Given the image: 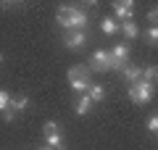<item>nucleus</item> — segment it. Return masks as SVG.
<instances>
[{
	"label": "nucleus",
	"mask_w": 158,
	"mask_h": 150,
	"mask_svg": "<svg viewBox=\"0 0 158 150\" xmlns=\"http://www.w3.org/2000/svg\"><path fill=\"white\" fill-rule=\"evenodd\" d=\"M56 21L61 24V27H66V29H77V32H85V27H87V13L85 11H79V8H74V6H61L58 8V13H56Z\"/></svg>",
	"instance_id": "1"
},
{
	"label": "nucleus",
	"mask_w": 158,
	"mask_h": 150,
	"mask_svg": "<svg viewBox=\"0 0 158 150\" xmlns=\"http://www.w3.org/2000/svg\"><path fill=\"white\" fill-rule=\"evenodd\" d=\"M42 132H45V137H50V134H61V127H58L56 121H45Z\"/></svg>",
	"instance_id": "15"
},
{
	"label": "nucleus",
	"mask_w": 158,
	"mask_h": 150,
	"mask_svg": "<svg viewBox=\"0 0 158 150\" xmlns=\"http://www.w3.org/2000/svg\"><path fill=\"white\" fill-rule=\"evenodd\" d=\"M45 142H48V148H53V150H66L61 134H50V137H45Z\"/></svg>",
	"instance_id": "11"
},
{
	"label": "nucleus",
	"mask_w": 158,
	"mask_h": 150,
	"mask_svg": "<svg viewBox=\"0 0 158 150\" xmlns=\"http://www.w3.org/2000/svg\"><path fill=\"white\" fill-rule=\"evenodd\" d=\"M6 108H11V95L6 90H0V111H6Z\"/></svg>",
	"instance_id": "18"
},
{
	"label": "nucleus",
	"mask_w": 158,
	"mask_h": 150,
	"mask_svg": "<svg viewBox=\"0 0 158 150\" xmlns=\"http://www.w3.org/2000/svg\"><path fill=\"white\" fill-rule=\"evenodd\" d=\"M3 121H13V108H6L3 111Z\"/></svg>",
	"instance_id": "21"
},
{
	"label": "nucleus",
	"mask_w": 158,
	"mask_h": 150,
	"mask_svg": "<svg viewBox=\"0 0 158 150\" xmlns=\"http://www.w3.org/2000/svg\"><path fill=\"white\" fill-rule=\"evenodd\" d=\"M108 63H111V53H108V50H95V53H92L90 66L95 69V71H108Z\"/></svg>",
	"instance_id": "4"
},
{
	"label": "nucleus",
	"mask_w": 158,
	"mask_h": 150,
	"mask_svg": "<svg viewBox=\"0 0 158 150\" xmlns=\"http://www.w3.org/2000/svg\"><path fill=\"white\" fill-rule=\"evenodd\" d=\"M27 106H29V98H27V95H19V98H11V108H13V111H24Z\"/></svg>",
	"instance_id": "14"
},
{
	"label": "nucleus",
	"mask_w": 158,
	"mask_h": 150,
	"mask_svg": "<svg viewBox=\"0 0 158 150\" xmlns=\"http://www.w3.org/2000/svg\"><path fill=\"white\" fill-rule=\"evenodd\" d=\"M142 77H145V82H153V84H156V79H158V66H148L145 71H142Z\"/></svg>",
	"instance_id": "16"
},
{
	"label": "nucleus",
	"mask_w": 158,
	"mask_h": 150,
	"mask_svg": "<svg viewBox=\"0 0 158 150\" xmlns=\"http://www.w3.org/2000/svg\"><path fill=\"white\" fill-rule=\"evenodd\" d=\"M87 95H90V100H92V103H100V100L106 98V87H103V84H90Z\"/></svg>",
	"instance_id": "10"
},
{
	"label": "nucleus",
	"mask_w": 158,
	"mask_h": 150,
	"mask_svg": "<svg viewBox=\"0 0 158 150\" xmlns=\"http://www.w3.org/2000/svg\"><path fill=\"white\" fill-rule=\"evenodd\" d=\"M145 40H148L150 45H158V27H150V29H148V32H145Z\"/></svg>",
	"instance_id": "17"
},
{
	"label": "nucleus",
	"mask_w": 158,
	"mask_h": 150,
	"mask_svg": "<svg viewBox=\"0 0 158 150\" xmlns=\"http://www.w3.org/2000/svg\"><path fill=\"white\" fill-rule=\"evenodd\" d=\"M148 21H150L153 27H158V8H153V11L148 13Z\"/></svg>",
	"instance_id": "20"
},
{
	"label": "nucleus",
	"mask_w": 158,
	"mask_h": 150,
	"mask_svg": "<svg viewBox=\"0 0 158 150\" xmlns=\"http://www.w3.org/2000/svg\"><path fill=\"white\" fill-rule=\"evenodd\" d=\"M85 42H87V34H85V32H77V29H74V32H69V34H66V48H69V50L82 48Z\"/></svg>",
	"instance_id": "6"
},
{
	"label": "nucleus",
	"mask_w": 158,
	"mask_h": 150,
	"mask_svg": "<svg viewBox=\"0 0 158 150\" xmlns=\"http://www.w3.org/2000/svg\"><path fill=\"white\" fill-rule=\"evenodd\" d=\"M0 61H3V56H0Z\"/></svg>",
	"instance_id": "23"
},
{
	"label": "nucleus",
	"mask_w": 158,
	"mask_h": 150,
	"mask_svg": "<svg viewBox=\"0 0 158 150\" xmlns=\"http://www.w3.org/2000/svg\"><path fill=\"white\" fill-rule=\"evenodd\" d=\"M140 77H142V69L140 66H124V79L129 84H137V82H140Z\"/></svg>",
	"instance_id": "7"
},
{
	"label": "nucleus",
	"mask_w": 158,
	"mask_h": 150,
	"mask_svg": "<svg viewBox=\"0 0 158 150\" xmlns=\"http://www.w3.org/2000/svg\"><path fill=\"white\" fill-rule=\"evenodd\" d=\"M121 32H124V37L135 40L137 34H140V29H137V24H135V21H127V24H121Z\"/></svg>",
	"instance_id": "13"
},
{
	"label": "nucleus",
	"mask_w": 158,
	"mask_h": 150,
	"mask_svg": "<svg viewBox=\"0 0 158 150\" xmlns=\"http://www.w3.org/2000/svg\"><path fill=\"white\" fill-rule=\"evenodd\" d=\"M153 92H156V84L153 82H137L129 87V100L132 103H137V106H145V103H150L153 100Z\"/></svg>",
	"instance_id": "2"
},
{
	"label": "nucleus",
	"mask_w": 158,
	"mask_h": 150,
	"mask_svg": "<svg viewBox=\"0 0 158 150\" xmlns=\"http://www.w3.org/2000/svg\"><path fill=\"white\" fill-rule=\"evenodd\" d=\"M37 150H53V148H48V145H40V148Z\"/></svg>",
	"instance_id": "22"
},
{
	"label": "nucleus",
	"mask_w": 158,
	"mask_h": 150,
	"mask_svg": "<svg viewBox=\"0 0 158 150\" xmlns=\"http://www.w3.org/2000/svg\"><path fill=\"white\" fill-rule=\"evenodd\" d=\"M69 79H71V87L77 92H87L90 90V79H87V69L85 66H71L69 69Z\"/></svg>",
	"instance_id": "3"
},
{
	"label": "nucleus",
	"mask_w": 158,
	"mask_h": 150,
	"mask_svg": "<svg viewBox=\"0 0 158 150\" xmlns=\"http://www.w3.org/2000/svg\"><path fill=\"white\" fill-rule=\"evenodd\" d=\"M90 108H92V100H90V95H82L74 111H77V116H87V113H90Z\"/></svg>",
	"instance_id": "8"
},
{
	"label": "nucleus",
	"mask_w": 158,
	"mask_h": 150,
	"mask_svg": "<svg viewBox=\"0 0 158 150\" xmlns=\"http://www.w3.org/2000/svg\"><path fill=\"white\" fill-rule=\"evenodd\" d=\"M100 29H103L106 34H116V32H118V24H116V19H111V16H108V19H103Z\"/></svg>",
	"instance_id": "12"
},
{
	"label": "nucleus",
	"mask_w": 158,
	"mask_h": 150,
	"mask_svg": "<svg viewBox=\"0 0 158 150\" xmlns=\"http://www.w3.org/2000/svg\"><path fill=\"white\" fill-rule=\"evenodd\" d=\"M113 11H116V16L121 19V21H132V3L129 0H116L113 3Z\"/></svg>",
	"instance_id": "5"
},
{
	"label": "nucleus",
	"mask_w": 158,
	"mask_h": 150,
	"mask_svg": "<svg viewBox=\"0 0 158 150\" xmlns=\"http://www.w3.org/2000/svg\"><path fill=\"white\" fill-rule=\"evenodd\" d=\"M148 129H150V132H158V113H153V116L148 119Z\"/></svg>",
	"instance_id": "19"
},
{
	"label": "nucleus",
	"mask_w": 158,
	"mask_h": 150,
	"mask_svg": "<svg viewBox=\"0 0 158 150\" xmlns=\"http://www.w3.org/2000/svg\"><path fill=\"white\" fill-rule=\"evenodd\" d=\"M111 58H116V61H121V63H127V58H129V45H116V48L111 50Z\"/></svg>",
	"instance_id": "9"
}]
</instances>
